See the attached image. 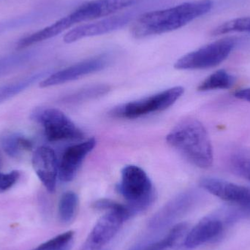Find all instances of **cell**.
Returning a JSON list of instances; mask_svg holds the SVG:
<instances>
[{
  "label": "cell",
  "instance_id": "1",
  "mask_svg": "<svg viewBox=\"0 0 250 250\" xmlns=\"http://www.w3.org/2000/svg\"><path fill=\"white\" fill-rule=\"evenodd\" d=\"M212 7L211 0H198L163 10L146 12L135 19L131 27V35L136 39H142L176 30L207 14Z\"/></svg>",
  "mask_w": 250,
  "mask_h": 250
},
{
  "label": "cell",
  "instance_id": "2",
  "mask_svg": "<svg viewBox=\"0 0 250 250\" xmlns=\"http://www.w3.org/2000/svg\"><path fill=\"white\" fill-rule=\"evenodd\" d=\"M166 141L194 166L201 168L212 166L214 152L211 140L205 126L198 120H182L169 132Z\"/></svg>",
  "mask_w": 250,
  "mask_h": 250
},
{
  "label": "cell",
  "instance_id": "3",
  "mask_svg": "<svg viewBox=\"0 0 250 250\" xmlns=\"http://www.w3.org/2000/svg\"><path fill=\"white\" fill-rule=\"evenodd\" d=\"M93 206L105 214L89 233L82 250H101L114 239L125 222L135 216L126 204L123 205L109 199L99 200Z\"/></svg>",
  "mask_w": 250,
  "mask_h": 250
},
{
  "label": "cell",
  "instance_id": "4",
  "mask_svg": "<svg viewBox=\"0 0 250 250\" xmlns=\"http://www.w3.org/2000/svg\"><path fill=\"white\" fill-rule=\"evenodd\" d=\"M117 190L126 200L135 215L145 211L154 200L152 183L146 172L136 166H126L122 170Z\"/></svg>",
  "mask_w": 250,
  "mask_h": 250
},
{
  "label": "cell",
  "instance_id": "5",
  "mask_svg": "<svg viewBox=\"0 0 250 250\" xmlns=\"http://www.w3.org/2000/svg\"><path fill=\"white\" fill-rule=\"evenodd\" d=\"M161 1L162 0H144L126 13L125 12L115 16H108L98 21L78 26L69 31L64 35L63 41L66 43H72L83 38L105 35L117 29H121L129 22L138 19L141 14L146 13L145 11L147 10L154 7V4L161 2Z\"/></svg>",
  "mask_w": 250,
  "mask_h": 250
},
{
  "label": "cell",
  "instance_id": "6",
  "mask_svg": "<svg viewBox=\"0 0 250 250\" xmlns=\"http://www.w3.org/2000/svg\"><path fill=\"white\" fill-rule=\"evenodd\" d=\"M184 91L185 89L182 86L166 89L151 96L120 105L113 110L111 115L118 118L131 120L164 111L182 97Z\"/></svg>",
  "mask_w": 250,
  "mask_h": 250
},
{
  "label": "cell",
  "instance_id": "7",
  "mask_svg": "<svg viewBox=\"0 0 250 250\" xmlns=\"http://www.w3.org/2000/svg\"><path fill=\"white\" fill-rule=\"evenodd\" d=\"M236 45L233 38H225L204 45L177 60V70H201L219 65L229 57Z\"/></svg>",
  "mask_w": 250,
  "mask_h": 250
},
{
  "label": "cell",
  "instance_id": "8",
  "mask_svg": "<svg viewBox=\"0 0 250 250\" xmlns=\"http://www.w3.org/2000/svg\"><path fill=\"white\" fill-rule=\"evenodd\" d=\"M32 118L42 125L45 137L51 142L80 140L83 132L62 111L54 108H38Z\"/></svg>",
  "mask_w": 250,
  "mask_h": 250
},
{
  "label": "cell",
  "instance_id": "9",
  "mask_svg": "<svg viewBox=\"0 0 250 250\" xmlns=\"http://www.w3.org/2000/svg\"><path fill=\"white\" fill-rule=\"evenodd\" d=\"M199 194L195 190L182 192L172 198L150 219L148 228L152 230H161L188 214L198 202Z\"/></svg>",
  "mask_w": 250,
  "mask_h": 250
},
{
  "label": "cell",
  "instance_id": "10",
  "mask_svg": "<svg viewBox=\"0 0 250 250\" xmlns=\"http://www.w3.org/2000/svg\"><path fill=\"white\" fill-rule=\"evenodd\" d=\"M144 0H92L83 3L70 14L67 20L70 26L108 17L128 7L139 4Z\"/></svg>",
  "mask_w": 250,
  "mask_h": 250
},
{
  "label": "cell",
  "instance_id": "11",
  "mask_svg": "<svg viewBox=\"0 0 250 250\" xmlns=\"http://www.w3.org/2000/svg\"><path fill=\"white\" fill-rule=\"evenodd\" d=\"M109 62L110 57L107 54H102L84 60L48 76L41 82L40 86L42 88L51 87L76 80L86 75L104 70Z\"/></svg>",
  "mask_w": 250,
  "mask_h": 250
},
{
  "label": "cell",
  "instance_id": "12",
  "mask_svg": "<svg viewBox=\"0 0 250 250\" xmlns=\"http://www.w3.org/2000/svg\"><path fill=\"white\" fill-rule=\"evenodd\" d=\"M200 186L214 196L250 213V188L216 178H204Z\"/></svg>",
  "mask_w": 250,
  "mask_h": 250
},
{
  "label": "cell",
  "instance_id": "13",
  "mask_svg": "<svg viewBox=\"0 0 250 250\" xmlns=\"http://www.w3.org/2000/svg\"><path fill=\"white\" fill-rule=\"evenodd\" d=\"M32 162L34 170L42 185L48 192H54L59 173L58 161L54 150L48 146L37 148Z\"/></svg>",
  "mask_w": 250,
  "mask_h": 250
},
{
  "label": "cell",
  "instance_id": "14",
  "mask_svg": "<svg viewBox=\"0 0 250 250\" xmlns=\"http://www.w3.org/2000/svg\"><path fill=\"white\" fill-rule=\"evenodd\" d=\"M95 145L96 140L90 138L66 148L59 164L58 176L62 182H70L74 179L85 157L93 150Z\"/></svg>",
  "mask_w": 250,
  "mask_h": 250
},
{
  "label": "cell",
  "instance_id": "15",
  "mask_svg": "<svg viewBox=\"0 0 250 250\" xmlns=\"http://www.w3.org/2000/svg\"><path fill=\"white\" fill-rule=\"evenodd\" d=\"M224 229V223L218 216H209L199 222L189 230L185 238V249L192 250L220 236Z\"/></svg>",
  "mask_w": 250,
  "mask_h": 250
},
{
  "label": "cell",
  "instance_id": "16",
  "mask_svg": "<svg viewBox=\"0 0 250 250\" xmlns=\"http://www.w3.org/2000/svg\"><path fill=\"white\" fill-rule=\"evenodd\" d=\"M189 230L187 223L176 224L160 240L135 250H185L184 243Z\"/></svg>",
  "mask_w": 250,
  "mask_h": 250
},
{
  "label": "cell",
  "instance_id": "17",
  "mask_svg": "<svg viewBox=\"0 0 250 250\" xmlns=\"http://www.w3.org/2000/svg\"><path fill=\"white\" fill-rule=\"evenodd\" d=\"M1 147L4 152L13 158H19L33 148V142L29 138L19 133H7L1 138Z\"/></svg>",
  "mask_w": 250,
  "mask_h": 250
},
{
  "label": "cell",
  "instance_id": "18",
  "mask_svg": "<svg viewBox=\"0 0 250 250\" xmlns=\"http://www.w3.org/2000/svg\"><path fill=\"white\" fill-rule=\"evenodd\" d=\"M235 79L232 75L225 70H217L210 75L198 87L200 92L228 89L233 86Z\"/></svg>",
  "mask_w": 250,
  "mask_h": 250
},
{
  "label": "cell",
  "instance_id": "19",
  "mask_svg": "<svg viewBox=\"0 0 250 250\" xmlns=\"http://www.w3.org/2000/svg\"><path fill=\"white\" fill-rule=\"evenodd\" d=\"M43 73H38L25 78L19 82L4 84L0 86V104L8 101L10 98L19 95L21 92L36 83L38 80L43 77Z\"/></svg>",
  "mask_w": 250,
  "mask_h": 250
},
{
  "label": "cell",
  "instance_id": "20",
  "mask_svg": "<svg viewBox=\"0 0 250 250\" xmlns=\"http://www.w3.org/2000/svg\"><path fill=\"white\" fill-rule=\"evenodd\" d=\"M79 198L73 192H67L63 194L59 203V216L64 223H70L77 213Z\"/></svg>",
  "mask_w": 250,
  "mask_h": 250
},
{
  "label": "cell",
  "instance_id": "21",
  "mask_svg": "<svg viewBox=\"0 0 250 250\" xmlns=\"http://www.w3.org/2000/svg\"><path fill=\"white\" fill-rule=\"evenodd\" d=\"M109 90V86H106V85L89 86V87L80 89L72 95L66 97L63 101L67 104H78V103L84 102L89 100L103 96Z\"/></svg>",
  "mask_w": 250,
  "mask_h": 250
},
{
  "label": "cell",
  "instance_id": "22",
  "mask_svg": "<svg viewBox=\"0 0 250 250\" xmlns=\"http://www.w3.org/2000/svg\"><path fill=\"white\" fill-rule=\"evenodd\" d=\"M236 32H250V17L238 18L225 22L223 24L214 28L211 32V35L217 36Z\"/></svg>",
  "mask_w": 250,
  "mask_h": 250
},
{
  "label": "cell",
  "instance_id": "23",
  "mask_svg": "<svg viewBox=\"0 0 250 250\" xmlns=\"http://www.w3.org/2000/svg\"><path fill=\"white\" fill-rule=\"evenodd\" d=\"M74 235L72 230L64 232L32 250H69L73 244Z\"/></svg>",
  "mask_w": 250,
  "mask_h": 250
},
{
  "label": "cell",
  "instance_id": "24",
  "mask_svg": "<svg viewBox=\"0 0 250 250\" xmlns=\"http://www.w3.org/2000/svg\"><path fill=\"white\" fill-rule=\"evenodd\" d=\"M230 167L236 174L250 181V152L242 151L233 154Z\"/></svg>",
  "mask_w": 250,
  "mask_h": 250
},
{
  "label": "cell",
  "instance_id": "25",
  "mask_svg": "<svg viewBox=\"0 0 250 250\" xmlns=\"http://www.w3.org/2000/svg\"><path fill=\"white\" fill-rule=\"evenodd\" d=\"M32 54L30 53L13 54L8 57L0 58V76L6 74L30 60Z\"/></svg>",
  "mask_w": 250,
  "mask_h": 250
},
{
  "label": "cell",
  "instance_id": "26",
  "mask_svg": "<svg viewBox=\"0 0 250 250\" xmlns=\"http://www.w3.org/2000/svg\"><path fill=\"white\" fill-rule=\"evenodd\" d=\"M20 173L18 170H13L7 173L0 172V192H4L10 189L19 180Z\"/></svg>",
  "mask_w": 250,
  "mask_h": 250
},
{
  "label": "cell",
  "instance_id": "27",
  "mask_svg": "<svg viewBox=\"0 0 250 250\" xmlns=\"http://www.w3.org/2000/svg\"><path fill=\"white\" fill-rule=\"evenodd\" d=\"M234 96L238 99L250 103V88L239 89L235 92Z\"/></svg>",
  "mask_w": 250,
  "mask_h": 250
},
{
  "label": "cell",
  "instance_id": "28",
  "mask_svg": "<svg viewBox=\"0 0 250 250\" xmlns=\"http://www.w3.org/2000/svg\"><path fill=\"white\" fill-rule=\"evenodd\" d=\"M2 166V158H1V154H0V167Z\"/></svg>",
  "mask_w": 250,
  "mask_h": 250
}]
</instances>
